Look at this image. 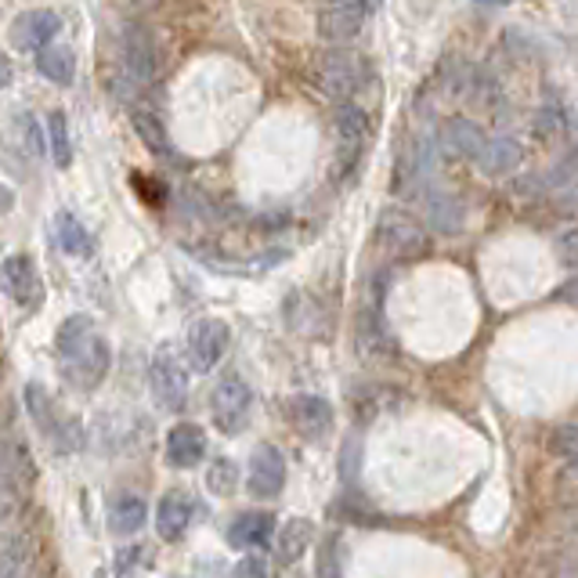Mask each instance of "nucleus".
<instances>
[{
	"instance_id": "obj_1",
	"label": "nucleus",
	"mask_w": 578,
	"mask_h": 578,
	"mask_svg": "<svg viewBox=\"0 0 578 578\" xmlns=\"http://www.w3.org/2000/svg\"><path fill=\"white\" fill-rule=\"evenodd\" d=\"M55 355L62 362V373L84 391H94L105 373H109L113 355L105 337L94 329V322L87 315H69L55 333Z\"/></svg>"
},
{
	"instance_id": "obj_2",
	"label": "nucleus",
	"mask_w": 578,
	"mask_h": 578,
	"mask_svg": "<svg viewBox=\"0 0 578 578\" xmlns=\"http://www.w3.org/2000/svg\"><path fill=\"white\" fill-rule=\"evenodd\" d=\"M376 243H380V250L398 257V261H416V257L430 250L427 228L398 207H387L380 221H376Z\"/></svg>"
},
{
	"instance_id": "obj_3",
	"label": "nucleus",
	"mask_w": 578,
	"mask_h": 578,
	"mask_svg": "<svg viewBox=\"0 0 578 578\" xmlns=\"http://www.w3.org/2000/svg\"><path fill=\"white\" fill-rule=\"evenodd\" d=\"M210 412H214L217 430H224V434H243L246 423H250V416H253V391H250V384H246L239 373H228L214 387V398H210Z\"/></svg>"
},
{
	"instance_id": "obj_4",
	"label": "nucleus",
	"mask_w": 578,
	"mask_h": 578,
	"mask_svg": "<svg viewBox=\"0 0 578 578\" xmlns=\"http://www.w3.org/2000/svg\"><path fill=\"white\" fill-rule=\"evenodd\" d=\"M149 380H152V394H156L163 409L178 412L188 401V369L170 347H160L156 355H152Z\"/></svg>"
},
{
	"instance_id": "obj_5",
	"label": "nucleus",
	"mask_w": 578,
	"mask_h": 578,
	"mask_svg": "<svg viewBox=\"0 0 578 578\" xmlns=\"http://www.w3.org/2000/svg\"><path fill=\"white\" fill-rule=\"evenodd\" d=\"M232 329L221 318H199V322L188 329V365L196 373H210L214 365H221L224 351H228Z\"/></svg>"
},
{
	"instance_id": "obj_6",
	"label": "nucleus",
	"mask_w": 578,
	"mask_h": 578,
	"mask_svg": "<svg viewBox=\"0 0 578 578\" xmlns=\"http://www.w3.org/2000/svg\"><path fill=\"white\" fill-rule=\"evenodd\" d=\"M365 19H369V4L365 0H329L318 11V33L333 44H347L362 33Z\"/></svg>"
},
{
	"instance_id": "obj_7",
	"label": "nucleus",
	"mask_w": 578,
	"mask_h": 578,
	"mask_svg": "<svg viewBox=\"0 0 578 578\" xmlns=\"http://www.w3.org/2000/svg\"><path fill=\"white\" fill-rule=\"evenodd\" d=\"M4 286L11 293V300L19 308H40L44 304V282H40V268L30 253H11L4 257Z\"/></svg>"
},
{
	"instance_id": "obj_8",
	"label": "nucleus",
	"mask_w": 578,
	"mask_h": 578,
	"mask_svg": "<svg viewBox=\"0 0 578 578\" xmlns=\"http://www.w3.org/2000/svg\"><path fill=\"white\" fill-rule=\"evenodd\" d=\"M123 66L138 87L156 80V40H152V33L141 22H131L123 30Z\"/></svg>"
},
{
	"instance_id": "obj_9",
	"label": "nucleus",
	"mask_w": 578,
	"mask_h": 578,
	"mask_svg": "<svg viewBox=\"0 0 578 578\" xmlns=\"http://www.w3.org/2000/svg\"><path fill=\"white\" fill-rule=\"evenodd\" d=\"M58 30H62V19L55 15V11L37 8V11H22V15L11 22L8 37L22 51H44L47 44H55Z\"/></svg>"
},
{
	"instance_id": "obj_10",
	"label": "nucleus",
	"mask_w": 578,
	"mask_h": 578,
	"mask_svg": "<svg viewBox=\"0 0 578 578\" xmlns=\"http://www.w3.org/2000/svg\"><path fill=\"white\" fill-rule=\"evenodd\" d=\"M253 499H275V495L286 488V459H282L279 448L261 445L250 459V481H246Z\"/></svg>"
},
{
	"instance_id": "obj_11",
	"label": "nucleus",
	"mask_w": 578,
	"mask_h": 578,
	"mask_svg": "<svg viewBox=\"0 0 578 578\" xmlns=\"http://www.w3.org/2000/svg\"><path fill=\"white\" fill-rule=\"evenodd\" d=\"M337 141H340V163H344V174L355 170V163L362 160V149L369 141V116H365L358 105L344 102V109L337 113Z\"/></svg>"
},
{
	"instance_id": "obj_12",
	"label": "nucleus",
	"mask_w": 578,
	"mask_h": 578,
	"mask_svg": "<svg viewBox=\"0 0 578 578\" xmlns=\"http://www.w3.org/2000/svg\"><path fill=\"white\" fill-rule=\"evenodd\" d=\"M318 80H322V87L333 94V98H351L355 87L362 84V58L347 55V51L326 55L322 66H318Z\"/></svg>"
},
{
	"instance_id": "obj_13",
	"label": "nucleus",
	"mask_w": 578,
	"mask_h": 578,
	"mask_svg": "<svg viewBox=\"0 0 578 578\" xmlns=\"http://www.w3.org/2000/svg\"><path fill=\"white\" fill-rule=\"evenodd\" d=\"M286 412L304 438H322L333 427V405L322 394H293L286 401Z\"/></svg>"
},
{
	"instance_id": "obj_14",
	"label": "nucleus",
	"mask_w": 578,
	"mask_h": 578,
	"mask_svg": "<svg viewBox=\"0 0 578 578\" xmlns=\"http://www.w3.org/2000/svg\"><path fill=\"white\" fill-rule=\"evenodd\" d=\"M167 463L174 470H192L203 463L207 456V434L196 427V423H178V427H170L167 434Z\"/></svg>"
},
{
	"instance_id": "obj_15",
	"label": "nucleus",
	"mask_w": 578,
	"mask_h": 578,
	"mask_svg": "<svg viewBox=\"0 0 578 578\" xmlns=\"http://www.w3.org/2000/svg\"><path fill=\"white\" fill-rule=\"evenodd\" d=\"M26 409H30V416L40 423V430L47 434L51 441H58V445H73L69 441V430H73V423H66L62 420V412H58V405H55V398L44 391L40 384H26Z\"/></svg>"
},
{
	"instance_id": "obj_16",
	"label": "nucleus",
	"mask_w": 578,
	"mask_h": 578,
	"mask_svg": "<svg viewBox=\"0 0 578 578\" xmlns=\"http://www.w3.org/2000/svg\"><path fill=\"white\" fill-rule=\"evenodd\" d=\"M275 539V517L268 510H246L228 524V546L246 550V546H264Z\"/></svg>"
},
{
	"instance_id": "obj_17",
	"label": "nucleus",
	"mask_w": 578,
	"mask_h": 578,
	"mask_svg": "<svg viewBox=\"0 0 578 578\" xmlns=\"http://www.w3.org/2000/svg\"><path fill=\"white\" fill-rule=\"evenodd\" d=\"M192 521H196V503L188 499V495L174 492V495H167V499L160 503V510H156V528H160V539H167V542H178V539H185L188 524H192Z\"/></svg>"
},
{
	"instance_id": "obj_18",
	"label": "nucleus",
	"mask_w": 578,
	"mask_h": 578,
	"mask_svg": "<svg viewBox=\"0 0 578 578\" xmlns=\"http://www.w3.org/2000/svg\"><path fill=\"white\" fill-rule=\"evenodd\" d=\"M311 542H315V524L308 517H290L275 539V553L282 564H297L311 550Z\"/></svg>"
},
{
	"instance_id": "obj_19",
	"label": "nucleus",
	"mask_w": 578,
	"mask_h": 578,
	"mask_svg": "<svg viewBox=\"0 0 578 578\" xmlns=\"http://www.w3.org/2000/svg\"><path fill=\"white\" fill-rule=\"evenodd\" d=\"M517 163H521V149H517V141L488 138L485 149H481V156H477V170L488 174V178H503V174L517 170Z\"/></svg>"
},
{
	"instance_id": "obj_20",
	"label": "nucleus",
	"mask_w": 578,
	"mask_h": 578,
	"mask_svg": "<svg viewBox=\"0 0 578 578\" xmlns=\"http://www.w3.org/2000/svg\"><path fill=\"white\" fill-rule=\"evenodd\" d=\"M37 69L55 87H69L76 76V55L66 44H47L44 51H37Z\"/></svg>"
},
{
	"instance_id": "obj_21",
	"label": "nucleus",
	"mask_w": 578,
	"mask_h": 578,
	"mask_svg": "<svg viewBox=\"0 0 578 578\" xmlns=\"http://www.w3.org/2000/svg\"><path fill=\"white\" fill-rule=\"evenodd\" d=\"M485 134H481V127L477 123H470V120H452V123H445V134H441V145L445 152H452V156H463V160H474L481 156V149H485Z\"/></svg>"
},
{
	"instance_id": "obj_22",
	"label": "nucleus",
	"mask_w": 578,
	"mask_h": 578,
	"mask_svg": "<svg viewBox=\"0 0 578 578\" xmlns=\"http://www.w3.org/2000/svg\"><path fill=\"white\" fill-rule=\"evenodd\" d=\"M423 207H427V221H430L434 232L452 235V232L463 228V207H459L448 192L430 188V192H423Z\"/></svg>"
},
{
	"instance_id": "obj_23",
	"label": "nucleus",
	"mask_w": 578,
	"mask_h": 578,
	"mask_svg": "<svg viewBox=\"0 0 578 578\" xmlns=\"http://www.w3.org/2000/svg\"><path fill=\"white\" fill-rule=\"evenodd\" d=\"M149 521V506L141 495H120V499L113 503V510H109V528H113V535H138L141 528H145Z\"/></svg>"
},
{
	"instance_id": "obj_24",
	"label": "nucleus",
	"mask_w": 578,
	"mask_h": 578,
	"mask_svg": "<svg viewBox=\"0 0 578 578\" xmlns=\"http://www.w3.org/2000/svg\"><path fill=\"white\" fill-rule=\"evenodd\" d=\"M358 351L365 358H387L394 355L391 333L380 322V311H362L358 318Z\"/></svg>"
},
{
	"instance_id": "obj_25",
	"label": "nucleus",
	"mask_w": 578,
	"mask_h": 578,
	"mask_svg": "<svg viewBox=\"0 0 578 578\" xmlns=\"http://www.w3.org/2000/svg\"><path fill=\"white\" fill-rule=\"evenodd\" d=\"M55 239L69 257H91L94 253L91 232L73 214H69V210H58L55 214Z\"/></svg>"
},
{
	"instance_id": "obj_26",
	"label": "nucleus",
	"mask_w": 578,
	"mask_h": 578,
	"mask_svg": "<svg viewBox=\"0 0 578 578\" xmlns=\"http://www.w3.org/2000/svg\"><path fill=\"white\" fill-rule=\"evenodd\" d=\"M134 131H138V138L145 141L152 152H156V156H174V145H170V138H167V127H163V120H160L156 113L138 109V113H134Z\"/></svg>"
},
{
	"instance_id": "obj_27",
	"label": "nucleus",
	"mask_w": 578,
	"mask_h": 578,
	"mask_svg": "<svg viewBox=\"0 0 578 578\" xmlns=\"http://www.w3.org/2000/svg\"><path fill=\"white\" fill-rule=\"evenodd\" d=\"M47 152H51L55 167H69L73 163V141H69V123L66 113H51L47 116Z\"/></svg>"
},
{
	"instance_id": "obj_28",
	"label": "nucleus",
	"mask_w": 578,
	"mask_h": 578,
	"mask_svg": "<svg viewBox=\"0 0 578 578\" xmlns=\"http://www.w3.org/2000/svg\"><path fill=\"white\" fill-rule=\"evenodd\" d=\"M4 481H8V495L15 485H26L33 481V463H30V448H22L15 441L4 445Z\"/></svg>"
},
{
	"instance_id": "obj_29",
	"label": "nucleus",
	"mask_w": 578,
	"mask_h": 578,
	"mask_svg": "<svg viewBox=\"0 0 578 578\" xmlns=\"http://www.w3.org/2000/svg\"><path fill=\"white\" fill-rule=\"evenodd\" d=\"M553 495H557L561 506L578 510V456L568 459V463L557 470V481H553Z\"/></svg>"
},
{
	"instance_id": "obj_30",
	"label": "nucleus",
	"mask_w": 578,
	"mask_h": 578,
	"mask_svg": "<svg viewBox=\"0 0 578 578\" xmlns=\"http://www.w3.org/2000/svg\"><path fill=\"white\" fill-rule=\"evenodd\" d=\"M235 481H239V470H235L232 459H214V467L207 470V488L214 495H232Z\"/></svg>"
},
{
	"instance_id": "obj_31",
	"label": "nucleus",
	"mask_w": 578,
	"mask_h": 578,
	"mask_svg": "<svg viewBox=\"0 0 578 578\" xmlns=\"http://www.w3.org/2000/svg\"><path fill=\"white\" fill-rule=\"evenodd\" d=\"M550 452L561 459H575L578 456V420L557 423V430L550 434Z\"/></svg>"
},
{
	"instance_id": "obj_32",
	"label": "nucleus",
	"mask_w": 578,
	"mask_h": 578,
	"mask_svg": "<svg viewBox=\"0 0 578 578\" xmlns=\"http://www.w3.org/2000/svg\"><path fill=\"white\" fill-rule=\"evenodd\" d=\"M557 257L568 268H578V228L557 235Z\"/></svg>"
},
{
	"instance_id": "obj_33",
	"label": "nucleus",
	"mask_w": 578,
	"mask_h": 578,
	"mask_svg": "<svg viewBox=\"0 0 578 578\" xmlns=\"http://www.w3.org/2000/svg\"><path fill=\"white\" fill-rule=\"evenodd\" d=\"M232 578H268L264 561H261V557H246V561H239V568H235Z\"/></svg>"
},
{
	"instance_id": "obj_34",
	"label": "nucleus",
	"mask_w": 578,
	"mask_h": 578,
	"mask_svg": "<svg viewBox=\"0 0 578 578\" xmlns=\"http://www.w3.org/2000/svg\"><path fill=\"white\" fill-rule=\"evenodd\" d=\"M318 578H340V568H337V546H326V550H322V568H318Z\"/></svg>"
},
{
	"instance_id": "obj_35",
	"label": "nucleus",
	"mask_w": 578,
	"mask_h": 578,
	"mask_svg": "<svg viewBox=\"0 0 578 578\" xmlns=\"http://www.w3.org/2000/svg\"><path fill=\"white\" fill-rule=\"evenodd\" d=\"M557 297H561V300H568V304H575V308H578V275H575V279H568V282H564V286H561V293H557Z\"/></svg>"
},
{
	"instance_id": "obj_36",
	"label": "nucleus",
	"mask_w": 578,
	"mask_h": 578,
	"mask_svg": "<svg viewBox=\"0 0 578 578\" xmlns=\"http://www.w3.org/2000/svg\"><path fill=\"white\" fill-rule=\"evenodd\" d=\"M474 4H481V8H503V4H510V0H474Z\"/></svg>"
}]
</instances>
